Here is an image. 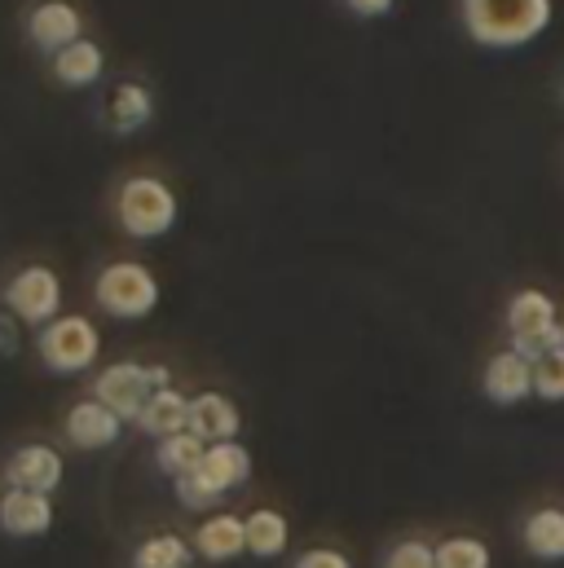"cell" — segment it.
Segmentation results:
<instances>
[{
	"label": "cell",
	"mask_w": 564,
	"mask_h": 568,
	"mask_svg": "<svg viewBox=\"0 0 564 568\" xmlns=\"http://www.w3.org/2000/svg\"><path fill=\"white\" fill-rule=\"evenodd\" d=\"M27 40L40 49V53H62L67 44L84 40V13L71 4V0H40L31 4L27 13Z\"/></svg>",
	"instance_id": "cell-7"
},
{
	"label": "cell",
	"mask_w": 564,
	"mask_h": 568,
	"mask_svg": "<svg viewBox=\"0 0 564 568\" xmlns=\"http://www.w3.org/2000/svg\"><path fill=\"white\" fill-rule=\"evenodd\" d=\"M13 353H18V317L0 313V357H13Z\"/></svg>",
	"instance_id": "cell-29"
},
{
	"label": "cell",
	"mask_w": 564,
	"mask_h": 568,
	"mask_svg": "<svg viewBox=\"0 0 564 568\" xmlns=\"http://www.w3.org/2000/svg\"><path fill=\"white\" fill-rule=\"evenodd\" d=\"M0 529L9 538H40L53 529V498L31 489H4L0 494Z\"/></svg>",
	"instance_id": "cell-12"
},
{
	"label": "cell",
	"mask_w": 564,
	"mask_h": 568,
	"mask_svg": "<svg viewBox=\"0 0 564 568\" xmlns=\"http://www.w3.org/2000/svg\"><path fill=\"white\" fill-rule=\"evenodd\" d=\"M150 120H154V93H150L145 84H138V80H124V84L111 93V106H107V124H111V133L133 138V133H141Z\"/></svg>",
	"instance_id": "cell-17"
},
{
	"label": "cell",
	"mask_w": 564,
	"mask_h": 568,
	"mask_svg": "<svg viewBox=\"0 0 564 568\" xmlns=\"http://www.w3.org/2000/svg\"><path fill=\"white\" fill-rule=\"evenodd\" d=\"M177 503L190 507V511H208V507L221 503V494H216L199 471H185V476H177Z\"/></svg>",
	"instance_id": "cell-25"
},
{
	"label": "cell",
	"mask_w": 564,
	"mask_h": 568,
	"mask_svg": "<svg viewBox=\"0 0 564 568\" xmlns=\"http://www.w3.org/2000/svg\"><path fill=\"white\" fill-rule=\"evenodd\" d=\"M4 308L27 326H49L62 317V278L49 265H27L4 283Z\"/></svg>",
	"instance_id": "cell-5"
},
{
	"label": "cell",
	"mask_w": 564,
	"mask_h": 568,
	"mask_svg": "<svg viewBox=\"0 0 564 568\" xmlns=\"http://www.w3.org/2000/svg\"><path fill=\"white\" fill-rule=\"evenodd\" d=\"M67 476V463L53 445H18L4 463V485L9 489H31V494H49L62 485Z\"/></svg>",
	"instance_id": "cell-8"
},
{
	"label": "cell",
	"mask_w": 564,
	"mask_h": 568,
	"mask_svg": "<svg viewBox=\"0 0 564 568\" xmlns=\"http://www.w3.org/2000/svg\"><path fill=\"white\" fill-rule=\"evenodd\" d=\"M436 568H490V547L481 538H467V534L445 538L436 547Z\"/></svg>",
	"instance_id": "cell-23"
},
{
	"label": "cell",
	"mask_w": 564,
	"mask_h": 568,
	"mask_svg": "<svg viewBox=\"0 0 564 568\" xmlns=\"http://www.w3.org/2000/svg\"><path fill=\"white\" fill-rule=\"evenodd\" d=\"M384 568H436V547H427L420 538H406L384 556Z\"/></svg>",
	"instance_id": "cell-26"
},
{
	"label": "cell",
	"mask_w": 564,
	"mask_h": 568,
	"mask_svg": "<svg viewBox=\"0 0 564 568\" xmlns=\"http://www.w3.org/2000/svg\"><path fill=\"white\" fill-rule=\"evenodd\" d=\"M556 300L547 291H516L512 304H507V331L512 339H534V335H547L556 331Z\"/></svg>",
	"instance_id": "cell-16"
},
{
	"label": "cell",
	"mask_w": 564,
	"mask_h": 568,
	"mask_svg": "<svg viewBox=\"0 0 564 568\" xmlns=\"http://www.w3.org/2000/svg\"><path fill=\"white\" fill-rule=\"evenodd\" d=\"M36 348H40L44 371H53V375H80V371H89L98 362L102 331L89 317H80V313H62L49 326H40Z\"/></svg>",
	"instance_id": "cell-4"
},
{
	"label": "cell",
	"mask_w": 564,
	"mask_h": 568,
	"mask_svg": "<svg viewBox=\"0 0 564 568\" xmlns=\"http://www.w3.org/2000/svg\"><path fill=\"white\" fill-rule=\"evenodd\" d=\"M138 427L145 436L163 440V436H177V432H190V397H181L177 388H159L145 410L138 415Z\"/></svg>",
	"instance_id": "cell-19"
},
{
	"label": "cell",
	"mask_w": 564,
	"mask_h": 568,
	"mask_svg": "<svg viewBox=\"0 0 564 568\" xmlns=\"http://www.w3.org/2000/svg\"><path fill=\"white\" fill-rule=\"evenodd\" d=\"M459 13L485 49H525L552 27V0H463Z\"/></svg>",
	"instance_id": "cell-1"
},
{
	"label": "cell",
	"mask_w": 564,
	"mask_h": 568,
	"mask_svg": "<svg viewBox=\"0 0 564 568\" xmlns=\"http://www.w3.org/2000/svg\"><path fill=\"white\" fill-rule=\"evenodd\" d=\"M203 454H208V445H203L194 432H177V436H163V440H159L154 463H159V471H168V476L177 480V476L194 471V467L203 463Z\"/></svg>",
	"instance_id": "cell-22"
},
{
	"label": "cell",
	"mask_w": 564,
	"mask_h": 568,
	"mask_svg": "<svg viewBox=\"0 0 564 568\" xmlns=\"http://www.w3.org/2000/svg\"><path fill=\"white\" fill-rule=\"evenodd\" d=\"M521 542L534 560L564 565V507H538L530 511V520L521 525Z\"/></svg>",
	"instance_id": "cell-18"
},
{
	"label": "cell",
	"mask_w": 564,
	"mask_h": 568,
	"mask_svg": "<svg viewBox=\"0 0 564 568\" xmlns=\"http://www.w3.org/2000/svg\"><path fill=\"white\" fill-rule=\"evenodd\" d=\"M248 520V556H256V560H279L282 551L291 547V525H286V516L274 511V507H256L252 516H243Z\"/></svg>",
	"instance_id": "cell-20"
},
{
	"label": "cell",
	"mask_w": 564,
	"mask_h": 568,
	"mask_svg": "<svg viewBox=\"0 0 564 568\" xmlns=\"http://www.w3.org/2000/svg\"><path fill=\"white\" fill-rule=\"evenodd\" d=\"M481 388L494 406H521L525 397H534V362H525L516 348L507 353H494L485 362V375H481Z\"/></svg>",
	"instance_id": "cell-9"
},
{
	"label": "cell",
	"mask_w": 564,
	"mask_h": 568,
	"mask_svg": "<svg viewBox=\"0 0 564 568\" xmlns=\"http://www.w3.org/2000/svg\"><path fill=\"white\" fill-rule=\"evenodd\" d=\"M120 432H124V419L111 406H102L98 397H84L67 410V440L75 449H111L120 440Z\"/></svg>",
	"instance_id": "cell-11"
},
{
	"label": "cell",
	"mask_w": 564,
	"mask_h": 568,
	"mask_svg": "<svg viewBox=\"0 0 564 568\" xmlns=\"http://www.w3.org/2000/svg\"><path fill=\"white\" fill-rule=\"evenodd\" d=\"M102 71H107V53L89 36L75 40V44H67L62 53H53V80L62 89H93L102 80Z\"/></svg>",
	"instance_id": "cell-15"
},
{
	"label": "cell",
	"mask_w": 564,
	"mask_h": 568,
	"mask_svg": "<svg viewBox=\"0 0 564 568\" xmlns=\"http://www.w3.org/2000/svg\"><path fill=\"white\" fill-rule=\"evenodd\" d=\"M344 4L353 18H384V13H393L397 0H344Z\"/></svg>",
	"instance_id": "cell-28"
},
{
	"label": "cell",
	"mask_w": 564,
	"mask_h": 568,
	"mask_svg": "<svg viewBox=\"0 0 564 568\" xmlns=\"http://www.w3.org/2000/svg\"><path fill=\"white\" fill-rule=\"evenodd\" d=\"M194 565V542L177 534H154L133 551V568H190Z\"/></svg>",
	"instance_id": "cell-21"
},
{
	"label": "cell",
	"mask_w": 564,
	"mask_h": 568,
	"mask_svg": "<svg viewBox=\"0 0 564 568\" xmlns=\"http://www.w3.org/2000/svg\"><path fill=\"white\" fill-rule=\"evenodd\" d=\"M248 551V520L234 511H212L199 529H194V556L208 565H230Z\"/></svg>",
	"instance_id": "cell-10"
},
{
	"label": "cell",
	"mask_w": 564,
	"mask_h": 568,
	"mask_svg": "<svg viewBox=\"0 0 564 568\" xmlns=\"http://www.w3.org/2000/svg\"><path fill=\"white\" fill-rule=\"evenodd\" d=\"M291 568H353V560L344 551H335V547H309V551L295 556Z\"/></svg>",
	"instance_id": "cell-27"
},
{
	"label": "cell",
	"mask_w": 564,
	"mask_h": 568,
	"mask_svg": "<svg viewBox=\"0 0 564 568\" xmlns=\"http://www.w3.org/2000/svg\"><path fill=\"white\" fill-rule=\"evenodd\" d=\"M194 471L225 498L230 489H239V485L252 476V454H248V445H239V440H221V445H208V454H203V463H199Z\"/></svg>",
	"instance_id": "cell-14"
},
{
	"label": "cell",
	"mask_w": 564,
	"mask_h": 568,
	"mask_svg": "<svg viewBox=\"0 0 564 568\" xmlns=\"http://www.w3.org/2000/svg\"><path fill=\"white\" fill-rule=\"evenodd\" d=\"M177 212H181V203H177L172 185L159 181V176H129L124 190H120V199H115L120 230L129 239H141V243L163 239L177 225Z\"/></svg>",
	"instance_id": "cell-2"
},
{
	"label": "cell",
	"mask_w": 564,
	"mask_h": 568,
	"mask_svg": "<svg viewBox=\"0 0 564 568\" xmlns=\"http://www.w3.org/2000/svg\"><path fill=\"white\" fill-rule=\"evenodd\" d=\"M154 393H159V388H154V375H150V366H141V362H115V366L98 371V379H93V397H98L102 406H111L124 424H129V419L138 424V415L145 410V402H150Z\"/></svg>",
	"instance_id": "cell-6"
},
{
	"label": "cell",
	"mask_w": 564,
	"mask_h": 568,
	"mask_svg": "<svg viewBox=\"0 0 564 568\" xmlns=\"http://www.w3.org/2000/svg\"><path fill=\"white\" fill-rule=\"evenodd\" d=\"M93 300L107 317L138 322V317H150L159 304V278L141 261H111L93 283Z\"/></svg>",
	"instance_id": "cell-3"
},
{
	"label": "cell",
	"mask_w": 564,
	"mask_h": 568,
	"mask_svg": "<svg viewBox=\"0 0 564 568\" xmlns=\"http://www.w3.org/2000/svg\"><path fill=\"white\" fill-rule=\"evenodd\" d=\"M534 397L564 402V348L547 353L543 362H534Z\"/></svg>",
	"instance_id": "cell-24"
},
{
	"label": "cell",
	"mask_w": 564,
	"mask_h": 568,
	"mask_svg": "<svg viewBox=\"0 0 564 568\" xmlns=\"http://www.w3.org/2000/svg\"><path fill=\"white\" fill-rule=\"evenodd\" d=\"M239 427H243V415L230 397L221 393H199L190 402V432L203 440V445H221V440H239Z\"/></svg>",
	"instance_id": "cell-13"
}]
</instances>
